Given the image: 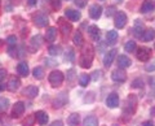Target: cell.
<instances>
[{
	"label": "cell",
	"mask_w": 155,
	"mask_h": 126,
	"mask_svg": "<svg viewBox=\"0 0 155 126\" xmlns=\"http://www.w3.org/2000/svg\"><path fill=\"white\" fill-rule=\"evenodd\" d=\"M0 126H12V120L7 114L0 113Z\"/></svg>",
	"instance_id": "cell-29"
},
{
	"label": "cell",
	"mask_w": 155,
	"mask_h": 126,
	"mask_svg": "<svg viewBox=\"0 0 155 126\" xmlns=\"http://www.w3.org/2000/svg\"><path fill=\"white\" fill-rule=\"evenodd\" d=\"M111 78H113L114 82H116V83H123V82L127 81V74L124 73L123 70H114L113 74H111Z\"/></svg>",
	"instance_id": "cell-8"
},
{
	"label": "cell",
	"mask_w": 155,
	"mask_h": 126,
	"mask_svg": "<svg viewBox=\"0 0 155 126\" xmlns=\"http://www.w3.org/2000/svg\"><path fill=\"white\" fill-rule=\"evenodd\" d=\"M9 107V100L7 98L0 96V112H5Z\"/></svg>",
	"instance_id": "cell-33"
},
{
	"label": "cell",
	"mask_w": 155,
	"mask_h": 126,
	"mask_svg": "<svg viewBox=\"0 0 155 126\" xmlns=\"http://www.w3.org/2000/svg\"><path fill=\"white\" fill-rule=\"evenodd\" d=\"M7 42H8L9 47H14V46H16V43H17V38L14 37V35H11V37H8Z\"/></svg>",
	"instance_id": "cell-39"
},
{
	"label": "cell",
	"mask_w": 155,
	"mask_h": 126,
	"mask_svg": "<svg viewBox=\"0 0 155 126\" xmlns=\"http://www.w3.org/2000/svg\"><path fill=\"white\" fill-rule=\"evenodd\" d=\"M5 75H7V70L3 69V68H0V81H3L5 78Z\"/></svg>",
	"instance_id": "cell-42"
},
{
	"label": "cell",
	"mask_w": 155,
	"mask_h": 126,
	"mask_svg": "<svg viewBox=\"0 0 155 126\" xmlns=\"http://www.w3.org/2000/svg\"><path fill=\"white\" fill-rule=\"evenodd\" d=\"M48 81H49V83L53 87L61 86L62 82H64V73L60 72V70H53L52 73L49 74V77H48Z\"/></svg>",
	"instance_id": "cell-3"
},
{
	"label": "cell",
	"mask_w": 155,
	"mask_h": 126,
	"mask_svg": "<svg viewBox=\"0 0 155 126\" xmlns=\"http://www.w3.org/2000/svg\"><path fill=\"white\" fill-rule=\"evenodd\" d=\"M75 4L79 7H85V2L84 0H75Z\"/></svg>",
	"instance_id": "cell-44"
},
{
	"label": "cell",
	"mask_w": 155,
	"mask_h": 126,
	"mask_svg": "<svg viewBox=\"0 0 155 126\" xmlns=\"http://www.w3.org/2000/svg\"><path fill=\"white\" fill-rule=\"evenodd\" d=\"M45 62H48V65H49V66L56 65V62H54V61H52V60H45Z\"/></svg>",
	"instance_id": "cell-48"
},
{
	"label": "cell",
	"mask_w": 155,
	"mask_h": 126,
	"mask_svg": "<svg viewBox=\"0 0 155 126\" xmlns=\"http://www.w3.org/2000/svg\"><path fill=\"white\" fill-rule=\"evenodd\" d=\"M102 14V7L98 5V4H93L91 8H89V16L93 18V20H98Z\"/></svg>",
	"instance_id": "cell-9"
},
{
	"label": "cell",
	"mask_w": 155,
	"mask_h": 126,
	"mask_svg": "<svg viewBox=\"0 0 155 126\" xmlns=\"http://www.w3.org/2000/svg\"><path fill=\"white\" fill-rule=\"evenodd\" d=\"M83 126H98V120L94 116H88L83 121Z\"/></svg>",
	"instance_id": "cell-26"
},
{
	"label": "cell",
	"mask_w": 155,
	"mask_h": 126,
	"mask_svg": "<svg viewBox=\"0 0 155 126\" xmlns=\"http://www.w3.org/2000/svg\"><path fill=\"white\" fill-rule=\"evenodd\" d=\"M151 57V50L147 47H140L137 50V59L142 62L149 61V59Z\"/></svg>",
	"instance_id": "cell-5"
},
{
	"label": "cell",
	"mask_w": 155,
	"mask_h": 126,
	"mask_svg": "<svg viewBox=\"0 0 155 126\" xmlns=\"http://www.w3.org/2000/svg\"><path fill=\"white\" fill-rule=\"evenodd\" d=\"M132 87H133V89H142V87H143V81L140 79V78L134 79L132 82Z\"/></svg>",
	"instance_id": "cell-37"
},
{
	"label": "cell",
	"mask_w": 155,
	"mask_h": 126,
	"mask_svg": "<svg viewBox=\"0 0 155 126\" xmlns=\"http://www.w3.org/2000/svg\"><path fill=\"white\" fill-rule=\"evenodd\" d=\"M28 4H30V5H35V4H36V0H28Z\"/></svg>",
	"instance_id": "cell-50"
},
{
	"label": "cell",
	"mask_w": 155,
	"mask_h": 126,
	"mask_svg": "<svg viewBox=\"0 0 155 126\" xmlns=\"http://www.w3.org/2000/svg\"><path fill=\"white\" fill-rule=\"evenodd\" d=\"M3 90H5V85L3 83V81H0V91H3Z\"/></svg>",
	"instance_id": "cell-49"
},
{
	"label": "cell",
	"mask_w": 155,
	"mask_h": 126,
	"mask_svg": "<svg viewBox=\"0 0 155 126\" xmlns=\"http://www.w3.org/2000/svg\"><path fill=\"white\" fill-rule=\"evenodd\" d=\"M154 38H155V30L154 29H147V30H145L143 35H142V39L145 42H150V40H153Z\"/></svg>",
	"instance_id": "cell-27"
},
{
	"label": "cell",
	"mask_w": 155,
	"mask_h": 126,
	"mask_svg": "<svg viewBox=\"0 0 155 126\" xmlns=\"http://www.w3.org/2000/svg\"><path fill=\"white\" fill-rule=\"evenodd\" d=\"M38 94H39V89L36 86H27L26 89H23V91H22V95H25V96H27V98H30V99L35 98Z\"/></svg>",
	"instance_id": "cell-13"
},
{
	"label": "cell",
	"mask_w": 155,
	"mask_h": 126,
	"mask_svg": "<svg viewBox=\"0 0 155 126\" xmlns=\"http://www.w3.org/2000/svg\"><path fill=\"white\" fill-rule=\"evenodd\" d=\"M17 72L21 77H27L28 75V65L26 62H19L17 65Z\"/></svg>",
	"instance_id": "cell-22"
},
{
	"label": "cell",
	"mask_w": 155,
	"mask_h": 126,
	"mask_svg": "<svg viewBox=\"0 0 155 126\" xmlns=\"http://www.w3.org/2000/svg\"><path fill=\"white\" fill-rule=\"evenodd\" d=\"M74 57H75V53H74V50L72 48H67L66 51V55H65V60L66 61H74Z\"/></svg>",
	"instance_id": "cell-34"
},
{
	"label": "cell",
	"mask_w": 155,
	"mask_h": 126,
	"mask_svg": "<svg viewBox=\"0 0 155 126\" xmlns=\"http://www.w3.org/2000/svg\"><path fill=\"white\" fill-rule=\"evenodd\" d=\"M32 21L35 23V26L38 27H47V25L49 23V20H48V16L43 12H38L32 16Z\"/></svg>",
	"instance_id": "cell-4"
},
{
	"label": "cell",
	"mask_w": 155,
	"mask_h": 126,
	"mask_svg": "<svg viewBox=\"0 0 155 126\" xmlns=\"http://www.w3.org/2000/svg\"><path fill=\"white\" fill-rule=\"evenodd\" d=\"M106 38H107L109 44H114V43L116 42V39H118V33H116L115 30H110L107 33V35H106Z\"/></svg>",
	"instance_id": "cell-28"
},
{
	"label": "cell",
	"mask_w": 155,
	"mask_h": 126,
	"mask_svg": "<svg viewBox=\"0 0 155 126\" xmlns=\"http://www.w3.org/2000/svg\"><path fill=\"white\" fill-rule=\"evenodd\" d=\"M106 104H107L109 108H116V107H119V96L118 94H110L107 98H106Z\"/></svg>",
	"instance_id": "cell-10"
},
{
	"label": "cell",
	"mask_w": 155,
	"mask_h": 126,
	"mask_svg": "<svg viewBox=\"0 0 155 126\" xmlns=\"http://www.w3.org/2000/svg\"><path fill=\"white\" fill-rule=\"evenodd\" d=\"M52 7H53V9H60L61 8V2H60V0H53V2H52Z\"/></svg>",
	"instance_id": "cell-41"
},
{
	"label": "cell",
	"mask_w": 155,
	"mask_h": 126,
	"mask_svg": "<svg viewBox=\"0 0 155 126\" xmlns=\"http://www.w3.org/2000/svg\"><path fill=\"white\" fill-rule=\"evenodd\" d=\"M35 114H31V116H28V118L23 122V126H31L34 124V121H35Z\"/></svg>",
	"instance_id": "cell-38"
},
{
	"label": "cell",
	"mask_w": 155,
	"mask_h": 126,
	"mask_svg": "<svg viewBox=\"0 0 155 126\" xmlns=\"http://www.w3.org/2000/svg\"><path fill=\"white\" fill-rule=\"evenodd\" d=\"M49 126H64V124H62L61 121H54V122H52Z\"/></svg>",
	"instance_id": "cell-45"
},
{
	"label": "cell",
	"mask_w": 155,
	"mask_h": 126,
	"mask_svg": "<svg viewBox=\"0 0 155 126\" xmlns=\"http://www.w3.org/2000/svg\"><path fill=\"white\" fill-rule=\"evenodd\" d=\"M116 52H118V51H116L115 48H114V50L109 51V52L105 55V57H104V65H105L106 68H109L111 64H113V61H114L115 56H116Z\"/></svg>",
	"instance_id": "cell-14"
},
{
	"label": "cell",
	"mask_w": 155,
	"mask_h": 126,
	"mask_svg": "<svg viewBox=\"0 0 155 126\" xmlns=\"http://www.w3.org/2000/svg\"><path fill=\"white\" fill-rule=\"evenodd\" d=\"M136 108H137V96L132 94V95H129L127 98V104H125L123 114L130 118V116L136 112Z\"/></svg>",
	"instance_id": "cell-2"
},
{
	"label": "cell",
	"mask_w": 155,
	"mask_h": 126,
	"mask_svg": "<svg viewBox=\"0 0 155 126\" xmlns=\"http://www.w3.org/2000/svg\"><path fill=\"white\" fill-rule=\"evenodd\" d=\"M155 9L154 7V4L151 0H145V2L142 3V5H141V13H149V12H153Z\"/></svg>",
	"instance_id": "cell-21"
},
{
	"label": "cell",
	"mask_w": 155,
	"mask_h": 126,
	"mask_svg": "<svg viewBox=\"0 0 155 126\" xmlns=\"http://www.w3.org/2000/svg\"><path fill=\"white\" fill-rule=\"evenodd\" d=\"M114 11H115V7H110V8H107V12H106V14L110 17V16H113L114 14Z\"/></svg>",
	"instance_id": "cell-43"
},
{
	"label": "cell",
	"mask_w": 155,
	"mask_h": 126,
	"mask_svg": "<svg viewBox=\"0 0 155 126\" xmlns=\"http://www.w3.org/2000/svg\"><path fill=\"white\" fill-rule=\"evenodd\" d=\"M115 27H118V29H123L125 26V23H127V14H125L124 12L122 11H119L118 13L115 14Z\"/></svg>",
	"instance_id": "cell-6"
},
{
	"label": "cell",
	"mask_w": 155,
	"mask_h": 126,
	"mask_svg": "<svg viewBox=\"0 0 155 126\" xmlns=\"http://www.w3.org/2000/svg\"><path fill=\"white\" fill-rule=\"evenodd\" d=\"M130 65H132V61H130V59L128 56L125 55H120L118 57V66L122 68V69H124V68H129Z\"/></svg>",
	"instance_id": "cell-17"
},
{
	"label": "cell",
	"mask_w": 155,
	"mask_h": 126,
	"mask_svg": "<svg viewBox=\"0 0 155 126\" xmlns=\"http://www.w3.org/2000/svg\"><path fill=\"white\" fill-rule=\"evenodd\" d=\"M72 42H74V44L78 46V47H81L84 43V38H83V34L80 31H76L74 34V37H72Z\"/></svg>",
	"instance_id": "cell-25"
},
{
	"label": "cell",
	"mask_w": 155,
	"mask_h": 126,
	"mask_svg": "<svg viewBox=\"0 0 155 126\" xmlns=\"http://www.w3.org/2000/svg\"><path fill=\"white\" fill-rule=\"evenodd\" d=\"M32 74H34V78H36V79H43V77H44V69H43L41 66H36L35 69H34Z\"/></svg>",
	"instance_id": "cell-30"
},
{
	"label": "cell",
	"mask_w": 155,
	"mask_h": 126,
	"mask_svg": "<svg viewBox=\"0 0 155 126\" xmlns=\"http://www.w3.org/2000/svg\"><path fill=\"white\" fill-rule=\"evenodd\" d=\"M56 37H57V29L56 27H48L47 33H45V39L48 42L53 43L56 40Z\"/></svg>",
	"instance_id": "cell-20"
},
{
	"label": "cell",
	"mask_w": 155,
	"mask_h": 126,
	"mask_svg": "<svg viewBox=\"0 0 155 126\" xmlns=\"http://www.w3.org/2000/svg\"><path fill=\"white\" fill-rule=\"evenodd\" d=\"M67 101V98H66V94L65 93H62V94H60L57 96V99L53 101V107L54 108H61V107H64L65 105V103Z\"/></svg>",
	"instance_id": "cell-19"
},
{
	"label": "cell",
	"mask_w": 155,
	"mask_h": 126,
	"mask_svg": "<svg viewBox=\"0 0 155 126\" xmlns=\"http://www.w3.org/2000/svg\"><path fill=\"white\" fill-rule=\"evenodd\" d=\"M151 113L155 116V108H153V109H151Z\"/></svg>",
	"instance_id": "cell-51"
},
{
	"label": "cell",
	"mask_w": 155,
	"mask_h": 126,
	"mask_svg": "<svg viewBox=\"0 0 155 126\" xmlns=\"http://www.w3.org/2000/svg\"><path fill=\"white\" fill-rule=\"evenodd\" d=\"M124 50H125V52H133L136 50V43L133 40H128L124 46Z\"/></svg>",
	"instance_id": "cell-35"
},
{
	"label": "cell",
	"mask_w": 155,
	"mask_h": 126,
	"mask_svg": "<svg viewBox=\"0 0 155 126\" xmlns=\"http://www.w3.org/2000/svg\"><path fill=\"white\" fill-rule=\"evenodd\" d=\"M88 34H89V37H91L93 40H98V39H100V37H101L100 29L97 27L96 25H92V26L88 27Z\"/></svg>",
	"instance_id": "cell-18"
},
{
	"label": "cell",
	"mask_w": 155,
	"mask_h": 126,
	"mask_svg": "<svg viewBox=\"0 0 155 126\" xmlns=\"http://www.w3.org/2000/svg\"><path fill=\"white\" fill-rule=\"evenodd\" d=\"M71 25L69 22H65L64 20H60V31L64 34V35H69V33L71 31Z\"/></svg>",
	"instance_id": "cell-23"
},
{
	"label": "cell",
	"mask_w": 155,
	"mask_h": 126,
	"mask_svg": "<svg viewBox=\"0 0 155 126\" xmlns=\"http://www.w3.org/2000/svg\"><path fill=\"white\" fill-rule=\"evenodd\" d=\"M89 81H91V77L88 74H81L79 77V83H80L81 87H87V86H88Z\"/></svg>",
	"instance_id": "cell-32"
},
{
	"label": "cell",
	"mask_w": 155,
	"mask_h": 126,
	"mask_svg": "<svg viewBox=\"0 0 155 126\" xmlns=\"http://www.w3.org/2000/svg\"><path fill=\"white\" fill-rule=\"evenodd\" d=\"M35 118L38 121V124L39 125H41V126H44L48 124V120H49V116H48L44 110H38V112L35 113Z\"/></svg>",
	"instance_id": "cell-12"
},
{
	"label": "cell",
	"mask_w": 155,
	"mask_h": 126,
	"mask_svg": "<svg viewBox=\"0 0 155 126\" xmlns=\"http://www.w3.org/2000/svg\"><path fill=\"white\" fill-rule=\"evenodd\" d=\"M133 33H134V35L136 37H141L143 35V33H145V26H143V23L142 21H140V20H136L134 22V27H133Z\"/></svg>",
	"instance_id": "cell-15"
},
{
	"label": "cell",
	"mask_w": 155,
	"mask_h": 126,
	"mask_svg": "<svg viewBox=\"0 0 155 126\" xmlns=\"http://www.w3.org/2000/svg\"><path fill=\"white\" fill-rule=\"evenodd\" d=\"M25 112V104L22 101H17L12 109V117L13 118H19Z\"/></svg>",
	"instance_id": "cell-7"
},
{
	"label": "cell",
	"mask_w": 155,
	"mask_h": 126,
	"mask_svg": "<svg viewBox=\"0 0 155 126\" xmlns=\"http://www.w3.org/2000/svg\"><path fill=\"white\" fill-rule=\"evenodd\" d=\"M40 46H41V37L40 35L34 37L32 39H31V47L34 48V50H38Z\"/></svg>",
	"instance_id": "cell-31"
},
{
	"label": "cell",
	"mask_w": 155,
	"mask_h": 126,
	"mask_svg": "<svg viewBox=\"0 0 155 126\" xmlns=\"http://www.w3.org/2000/svg\"><path fill=\"white\" fill-rule=\"evenodd\" d=\"M19 85H21V81H19V78H17L16 75H12L11 79H9V82H8V85H7V89L9 91H16L19 87Z\"/></svg>",
	"instance_id": "cell-16"
},
{
	"label": "cell",
	"mask_w": 155,
	"mask_h": 126,
	"mask_svg": "<svg viewBox=\"0 0 155 126\" xmlns=\"http://www.w3.org/2000/svg\"><path fill=\"white\" fill-rule=\"evenodd\" d=\"M145 70L146 72H154L155 70V61L153 62V64H147L146 66H145Z\"/></svg>",
	"instance_id": "cell-40"
},
{
	"label": "cell",
	"mask_w": 155,
	"mask_h": 126,
	"mask_svg": "<svg viewBox=\"0 0 155 126\" xmlns=\"http://www.w3.org/2000/svg\"><path fill=\"white\" fill-rule=\"evenodd\" d=\"M80 122V116L78 113H71L69 116V118H67V124L69 126H78Z\"/></svg>",
	"instance_id": "cell-24"
},
{
	"label": "cell",
	"mask_w": 155,
	"mask_h": 126,
	"mask_svg": "<svg viewBox=\"0 0 155 126\" xmlns=\"http://www.w3.org/2000/svg\"><path fill=\"white\" fill-rule=\"evenodd\" d=\"M93 74H94V75H93V81H97V79L100 78V72H98V70H96Z\"/></svg>",
	"instance_id": "cell-46"
},
{
	"label": "cell",
	"mask_w": 155,
	"mask_h": 126,
	"mask_svg": "<svg viewBox=\"0 0 155 126\" xmlns=\"http://www.w3.org/2000/svg\"><path fill=\"white\" fill-rule=\"evenodd\" d=\"M142 126H154V122L153 121H145L142 124Z\"/></svg>",
	"instance_id": "cell-47"
},
{
	"label": "cell",
	"mask_w": 155,
	"mask_h": 126,
	"mask_svg": "<svg viewBox=\"0 0 155 126\" xmlns=\"http://www.w3.org/2000/svg\"><path fill=\"white\" fill-rule=\"evenodd\" d=\"M65 16L69 18L70 21H79L80 20V17H81V13L80 12H78V11H75V9H71V8H69V9H66L65 11Z\"/></svg>",
	"instance_id": "cell-11"
},
{
	"label": "cell",
	"mask_w": 155,
	"mask_h": 126,
	"mask_svg": "<svg viewBox=\"0 0 155 126\" xmlns=\"http://www.w3.org/2000/svg\"><path fill=\"white\" fill-rule=\"evenodd\" d=\"M49 53L52 56H58L61 53V47H58V46H51L49 47Z\"/></svg>",
	"instance_id": "cell-36"
},
{
	"label": "cell",
	"mask_w": 155,
	"mask_h": 126,
	"mask_svg": "<svg viewBox=\"0 0 155 126\" xmlns=\"http://www.w3.org/2000/svg\"><path fill=\"white\" fill-rule=\"evenodd\" d=\"M93 57H94V51H93V47L92 46H87L83 52L80 55V59H79V64L81 68L84 69H88V68L92 66V61H93Z\"/></svg>",
	"instance_id": "cell-1"
}]
</instances>
